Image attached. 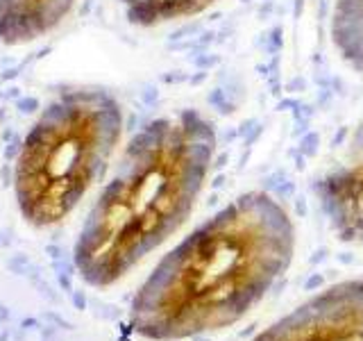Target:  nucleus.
<instances>
[{
  "mask_svg": "<svg viewBox=\"0 0 363 341\" xmlns=\"http://www.w3.org/2000/svg\"><path fill=\"white\" fill-rule=\"evenodd\" d=\"M295 246V223L272 193H240L159 259L134 296L130 325L150 341L232 327L286 275Z\"/></svg>",
  "mask_w": 363,
  "mask_h": 341,
  "instance_id": "obj_1",
  "label": "nucleus"
},
{
  "mask_svg": "<svg viewBox=\"0 0 363 341\" xmlns=\"http://www.w3.org/2000/svg\"><path fill=\"white\" fill-rule=\"evenodd\" d=\"M216 146V125L196 107L134 132L75 241L84 282L109 287L180 232L204 191Z\"/></svg>",
  "mask_w": 363,
  "mask_h": 341,
  "instance_id": "obj_2",
  "label": "nucleus"
},
{
  "mask_svg": "<svg viewBox=\"0 0 363 341\" xmlns=\"http://www.w3.org/2000/svg\"><path fill=\"white\" fill-rule=\"evenodd\" d=\"M125 128L123 105L102 87L54 94L20 144L14 168L18 212L36 227L64 221L104 175Z\"/></svg>",
  "mask_w": 363,
  "mask_h": 341,
  "instance_id": "obj_3",
  "label": "nucleus"
},
{
  "mask_svg": "<svg viewBox=\"0 0 363 341\" xmlns=\"http://www.w3.org/2000/svg\"><path fill=\"white\" fill-rule=\"evenodd\" d=\"M250 341H363V275L324 287Z\"/></svg>",
  "mask_w": 363,
  "mask_h": 341,
  "instance_id": "obj_4",
  "label": "nucleus"
},
{
  "mask_svg": "<svg viewBox=\"0 0 363 341\" xmlns=\"http://www.w3.org/2000/svg\"><path fill=\"white\" fill-rule=\"evenodd\" d=\"M343 146L340 157L311 180V193L336 237L363 248V119Z\"/></svg>",
  "mask_w": 363,
  "mask_h": 341,
  "instance_id": "obj_5",
  "label": "nucleus"
},
{
  "mask_svg": "<svg viewBox=\"0 0 363 341\" xmlns=\"http://www.w3.org/2000/svg\"><path fill=\"white\" fill-rule=\"evenodd\" d=\"M78 0H0V44L25 46L48 37Z\"/></svg>",
  "mask_w": 363,
  "mask_h": 341,
  "instance_id": "obj_6",
  "label": "nucleus"
},
{
  "mask_svg": "<svg viewBox=\"0 0 363 341\" xmlns=\"http://www.w3.org/2000/svg\"><path fill=\"white\" fill-rule=\"evenodd\" d=\"M329 37L338 60L363 75V0H334Z\"/></svg>",
  "mask_w": 363,
  "mask_h": 341,
  "instance_id": "obj_7",
  "label": "nucleus"
},
{
  "mask_svg": "<svg viewBox=\"0 0 363 341\" xmlns=\"http://www.w3.org/2000/svg\"><path fill=\"white\" fill-rule=\"evenodd\" d=\"M218 0H118L125 19L138 28H157L206 12Z\"/></svg>",
  "mask_w": 363,
  "mask_h": 341,
  "instance_id": "obj_8",
  "label": "nucleus"
},
{
  "mask_svg": "<svg viewBox=\"0 0 363 341\" xmlns=\"http://www.w3.org/2000/svg\"><path fill=\"white\" fill-rule=\"evenodd\" d=\"M318 141H320L318 134H316V132H309V134H306V139L302 141V148H300V150H302L304 155H314L316 150H318Z\"/></svg>",
  "mask_w": 363,
  "mask_h": 341,
  "instance_id": "obj_9",
  "label": "nucleus"
}]
</instances>
